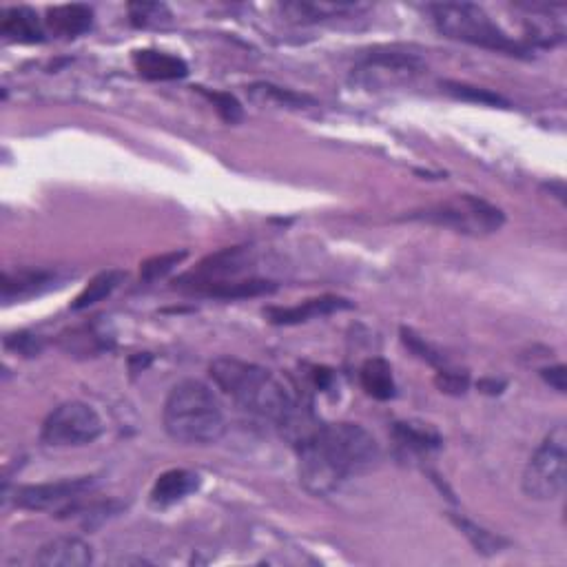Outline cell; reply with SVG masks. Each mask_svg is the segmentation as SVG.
<instances>
[{
	"instance_id": "cell-1",
	"label": "cell",
	"mask_w": 567,
	"mask_h": 567,
	"mask_svg": "<svg viewBox=\"0 0 567 567\" xmlns=\"http://www.w3.org/2000/svg\"><path fill=\"white\" fill-rule=\"evenodd\" d=\"M300 452V479L317 497L335 492L353 474L373 470L381 450L377 439L359 424H317V428L297 443Z\"/></svg>"
},
{
	"instance_id": "cell-2",
	"label": "cell",
	"mask_w": 567,
	"mask_h": 567,
	"mask_svg": "<svg viewBox=\"0 0 567 567\" xmlns=\"http://www.w3.org/2000/svg\"><path fill=\"white\" fill-rule=\"evenodd\" d=\"M209 375L213 384L237 406L249 410L251 415L273 421L280 428L300 410L291 390L271 370L257 364L235 357H220L209 366Z\"/></svg>"
},
{
	"instance_id": "cell-3",
	"label": "cell",
	"mask_w": 567,
	"mask_h": 567,
	"mask_svg": "<svg viewBox=\"0 0 567 567\" xmlns=\"http://www.w3.org/2000/svg\"><path fill=\"white\" fill-rule=\"evenodd\" d=\"M162 421L167 435L184 446H209L226 432V415L218 395L200 379H184L164 401Z\"/></svg>"
},
{
	"instance_id": "cell-4",
	"label": "cell",
	"mask_w": 567,
	"mask_h": 567,
	"mask_svg": "<svg viewBox=\"0 0 567 567\" xmlns=\"http://www.w3.org/2000/svg\"><path fill=\"white\" fill-rule=\"evenodd\" d=\"M428 12L441 36L468 43L474 47L503 51L510 56H523L525 47L510 38L494 20L472 3H437Z\"/></svg>"
},
{
	"instance_id": "cell-5",
	"label": "cell",
	"mask_w": 567,
	"mask_h": 567,
	"mask_svg": "<svg viewBox=\"0 0 567 567\" xmlns=\"http://www.w3.org/2000/svg\"><path fill=\"white\" fill-rule=\"evenodd\" d=\"M567 477V435L565 426H554L541 446L534 450L523 470V492L536 501H552L565 488Z\"/></svg>"
},
{
	"instance_id": "cell-6",
	"label": "cell",
	"mask_w": 567,
	"mask_h": 567,
	"mask_svg": "<svg viewBox=\"0 0 567 567\" xmlns=\"http://www.w3.org/2000/svg\"><path fill=\"white\" fill-rule=\"evenodd\" d=\"M102 430L105 424L94 406L85 401H65L49 412L40 430V441L49 448H78L94 443Z\"/></svg>"
},
{
	"instance_id": "cell-7",
	"label": "cell",
	"mask_w": 567,
	"mask_h": 567,
	"mask_svg": "<svg viewBox=\"0 0 567 567\" xmlns=\"http://www.w3.org/2000/svg\"><path fill=\"white\" fill-rule=\"evenodd\" d=\"M410 218L448 226V229H455L459 233H468V235H486L499 231L505 220L497 206L488 204L486 200L474 198V195H457L455 200L443 202L435 206V209L415 213L410 215Z\"/></svg>"
},
{
	"instance_id": "cell-8",
	"label": "cell",
	"mask_w": 567,
	"mask_h": 567,
	"mask_svg": "<svg viewBox=\"0 0 567 567\" xmlns=\"http://www.w3.org/2000/svg\"><path fill=\"white\" fill-rule=\"evenodd\" d=\"M424 71V60L406 51H373L355 69V80L366 87H393L410 82Z\"/></svg>"
},
{
	"instance_id": "cell-9",
	"label": "cell",
	"mask_w": 567,
	"mask_h": 567,
	"mask_svg": "<svg viewBox=\"0 0 567 567\" xmlns=\"http://www.w3.org/2000/svg\"><path fill=\"white\" fill-rule=\"evenodd\" d=\"M253 264V253L246 246H233V249H222L202 260L195 271L182 277V284H189L191 291L204 293L209 286L240 280V275L246 273Z\"/></svg>"
},
{
	"instance_id": "cell-10",
	"label": "cell",
	"mask_w": 567,
	"mask_h": 567,
	"mask_svg": "<svg viewBox=\"0 0 567 567\" xmlns=\"http://www.w3.org/2000/svg\"><path fill=\"white\" fill-rule=\"evenodd\" d=\"M94 477L60 479L49 483H36V486H23L14 494V503L23 510H49L56 505L80 499L82 494L94 488Z\"/></svg>"
},
{
	"instance_id": "cell-11",
	"label": "cell",
	"mask_w": 567,
	"mask_h": 567,
	"mask_svg": "<svg viewBox=\"0 0 567 567\" xmlns=\"http://www.w3.org/2000/svg\"><path fill=\"white\" fill-rule=\"evenodd\" d=\"M348 308H353V302L350 300H344V297H335V295H324V297H317V300H308L300 306H288V308L271 306V308H266L264 315L268 317V322L275 326H295L302 322H311V319H317V317L348 311Z\"/></svg>"
},
{
	"instance_id": "cell-12",
	"label": "cell",
	"mask_w": 567,
	"mask_h": 567,
	"mask_svg": "<svg viewBox=\"0 0 567 567\" xmlns=\"http://www.w3.org/2000/svg\"><path fill=\"white\" fill-rule=\"evenodd\" d=\"M36 563L40 567H85L94 563V550L78 536H60L40 548Z\"/></svg>"
},
{
	"instance_id": "cell-13",
	"label": "cell",
	"mask_w": 567,
	"mask_h": 567,
	"mask_svg": "<svg viewBox=\"0 0 567 567\" xmlns=\"http://www.w3.org/2000/svg\"><path fill=\"white\" fill-rule=\"evenodd\" d=\"M133 67L147 80H180L189 74V65L180 56L158 49L133 51Z\"/></svg>"
},
{
	"instance_id": "cell-14",
	"label": "cell",
	"mask_w": 567,
	"mask_h": 567,
	"mask_svg": "<svg viewBox=\"0 0 567 567\" xmlns=\"http://www.w3.org/2000/svg\"><path fill=\"white\" fill-rule=\"evenodd\" d=\"M200 488V474L191 470H167L162 472L151 488V503L158 508H167V505L178 503L187 499L189 494Z\"/></svg>"
},
{
	"instance_id": "cell-15",
	"label": "cell",
	"mask_w": 567,
	"mask_h": 567,
	"mask_svg": "<svg viewBox=\"0 0 567 567\" xmlns=\"http://www.w3.org/2000/svg\"><path fill=\"white\" fill-rule=\"evenodd\" d=\"M0 34L14 43H43L45 29L40 25L38 14L29 7H9L0 20Z\"/></svg>"
},
{
	"instance_id": "cell-16",
	"label": "cell",
	"mask_w": 567,
	"mask_h": 567,
	"mask_svg": "<svg viewBox=\"0 0 567 567\" xmlns=\"http://www.w3.org/2000/svg\"><path fill=\"white\" fill-rule=\"evenodd\" d=\"M45 23L58 36L76 38L94 25V12L87 5H58L47 9Z\"/></svg>"
},
{
	"instance_id": "cell-17",
	"label": "cell",
	"mask_w": 567,
	"mask_h": 567,
	"mask_svg": "<svg viewBox=\"0 0 567 567\" xmlns=\"http://www.w3.org/2000/svg\"><path fill=\"white\" fill-rule=\"evenodd\" d=\"M359 381H362V388L366 390V395L379 401H388L397 395L395 386V375L393 368L381 357L366 359L359 368Z\"/></svg>"
},
{
	"instance_id": "cell-18",
	"label": "cell",
	"mask_w": 567,
	"mask_h": 567,
	"mask_svg": "<svg viewBox=\"0 0 567 567\" xmlns=\"http://www.w3.org/2000/svg\"><path fill=\"white\" fill-rule=\"evenodd\" d=\"M56 275L47 271H18V273H5L3 277V300H23V297L36 295L51 286Z\"/></svg>"
},
{
	"instance_id": "cell-19",
	"label": "cell",
	"mask_w": 567,
	"mask_h": 567,
	"mask_svg": "<svg viewBox=\"0 0 567 567\" xmlns=\"http://www.w3.org/2000/svg\"><path fill=\"white\" fill-rule=\"evenodd\" d=\"M122 280H125V273L118 271V268H109V271L98 273L94 280L82 288L71 308H74V311H85V308H91L94 304L107 300V297L122 284Z\"/></svg>"
},
{
	"instance_id": "cell-20",
	"label": "cell",
	"mask_w": 567,
	"mask_h": 567,
	"mask_svg": "<svg viewBox=\"0 0 567 567\" xmlns=\"http://www.w3.org/2000/svg\"><path fill=\"white\" fill-rule=\"evenodd\" d=\"M355 9V5L346 3H286L282 5V14L295 23H315V20L335 18Z\"/></svg>"
},
{
	"instance_id": "cell-21",
	"label": "cell",
	"mask_w": 567,
	"mask_h": 567,
	"mask_svg": "<svg viewBox=\"0 0 567 567\" xmlns=\"http://www.w3.org/2000/svg\"><path fill=\"white\" fill-rule=\"evenodd\" d=\"M450 521L457 525V528L461 530V534L466 536V539L472 543V548L477 550L479 554L492 556V554H499V552H503L505 548H508V541L501 539L499 534H492L490 530L481 528V525L468 521L466 517H459V514H450Z\"/></svg>"
},
{
	"instance_id": "cell-22",
	"label": "cell",
	"mask_w": 567,
	"mask_h": 567,
	"mask_svg": "<svg viewBox=\"0 0 567 567\" xmlns=\"http://www.w3.org/2000/svg\"><path fill=\"white\" fill-rule=\"evenodd\" d=\"M275 284L266 280H229L222 284L209 286L204 295L222 297V300H244V297H260L275 293Z\"/></svg>"
},
{
	"instance_id": "cell-23",
	"label": "cell",
	"mask_w": 567,
	"mask_h": 567,
	"mask_svg": "<svg viewBox=\"0 0 567 567\" xmlns=\"http://www.w3.org/2000/svg\"><path fill=\"white\" fill-rule=\"evenodd\" d=\"M251 98L260 105H275V107H284V109H304V105L313 102L311 98L295 94V91H288L282 87L275 85H266V82H260V85L251 87Z\"/></svg>"
},
{
	"instance_id": "cell-24",
	"label": "cell",
	"mask_w": 567,
	"mask_h": 567,
	"mask_svg": "<svg viewBox=\"0 0 567 567\" xmlns=\"http://www.w3.org/2000/svg\"><path fill=\"white\" fill-rule=\"evenodd\" d=\"M187 251H171V253H162V255H153L149 257L147 262H142L140 266V275L144 282H156L167 277L175 266H180L184 260H187Z\"/></svg>"
},
{
	"instance_id": "cell-25",
	"label": "cell",
	"mask_w": 567,
	"mask_h": 567,
	"mask_svg": "<svg viewBox=\"0 0 567 567\" xmlns=\"http://www.w3.org/2000/svg\"><path fill=\"white\" fill-rule=\"evenodd\" d=\"M395 435L401 443H404V446L412 450H421V452L439 448V443H441L435 430L421 428L415 424H395Z\"/></svg>"
},
{
	"instance_id": "cell-26",
	"label": "cell",
	"mask_w": 567,
	"mask_h": 567,
	"mask_svg": "<svg viewBox=\"0 0 567 567\" xmlns=\"http://www.w3.org/2000/svg\"><path fill=\"white\" fill-rule=\"evenodd\" d=\"M446 91L459 100H468V102H479V105H488V107H508V100L501 98L499 94H492L490 89H481V87H472V85H463V82H446Z\"/></svg>"
},
{
	"instance_id": "cell-27",
	"label": "cell",
	"mask_w": 567,
	"mask_h": 567,
	"mask_svg": "<svg viewBox=\"0 0 567 567\" xmlns=\"http://www.w3.org/2000/svg\"><path fill=\"white\" fill-rule=\"evenodd\" d=\"M129 18L136 27H151L160 25L162 20H171V12L162 3H131Z\"/></svg>"
},
{
	"instance_id": "cell-28",
	"label": "cell",
	"mask_w": 567,
	"mask_h": 567,
	"mask_svg": "<svg viewBox=\"0 0 567 567\" xmlns=\"http://www.w3.org/2000/svg\"><path fill=\"white\" fill-rule=\"evenodd\" d=\"M198 91L204 98H209L213 102L215 111L220 113V118L224 122H229V125H235V122L242 120V105H240V102H237L235 96L224 94V91H209V89H204V87H198Z\"/></svg>"
},
{
	"instance_id": "cell-29",
	"label": "cell",
	"mask_w": 567,
	"mask_h": 567,
	"mask_svg": "<svg viewBox=\"0 0 567 567\" xmlns=\"http://www.w3.org/2000/svg\"><path fill=\"white\" fill-rule=\"evenodd\" d=\"M401 342H404L419 359H424V362L437 368H446V359H443L439 350L432 348L424 337H419L415 331H410V328H401Z\"/></svg>"
},
{
	"instance_id": "cell-30",
	"label": "cell",
	"mask_w": 567,
	"mask_h": 567,
	"mask_svg": "<svg viewBox=\"0 0 567 567\" xmlns=\"http://www.w3.org/2000/svg\"><path fill=\"white\" fill-rule=\"evenodd\" d=\"M435 384L441 393L463 395L468 390V375L457 373V370H450V368H439Z\"/></svg>"
},
{
	"instance_id": "cell-31",
	"label": "cell",
	"mask_w": 567,
	"mask_h": 567,
	"mask_svg": "<svg viewBox=\"0 0 567 567\" xmlns=\"http://www.w3.org/2000/svg\"><path fill=\"white\" fill-rule=\"evenodd\" d=\"M5 346L16 350V353L25 355V357H34L43 350V342L38 337L27 335V333H18V335H9L5 339Z\"/></svg>"
},
{
	"instance_id": "cell-32",
	"label": "cell",
	"mask_w": 567,
	"mask_h": 567,
	"mask_svg": "<svg viewBox=\"0 0 567 567\" xmlns=\"http://www.w3.org/2000/svg\"><path fill=\"white\" fill-rule=\"evenodd\" d=\"M541 377L548 381V384L556 390V393H565L567 390V373H565V366H552V368H545L541 370Z\"/></svg>"
},
{
	"instance_id": "cell-33",
	"label": "cell",
	"mask_w": 567,
	"mask_h": 567,
	"mask_svg": "<svg viewBox=\"0 0 567 567\" xmlns=\"http://www.w3.org/2000/svg\"><path fill=\"white\" fill-rule=\"evenodd\" d=\"M315 384H317V388H322V390H326L328 386H331V381H333V373L328 368H315Z\"/></svg>"
}]
</instances>
